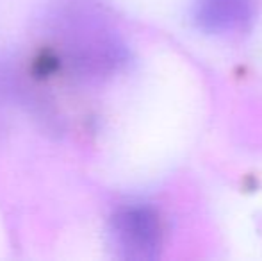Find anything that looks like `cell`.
<instances>
[{
	"mask_svg": "<svg viewBox=\"0 0 262 261\" xmlns=\"http://www.w3.org/2000/svg\"><path fill=\"white\" fill-rule=\"evenodd\" d=\"M253 0H194L193 22L207 34H234L252 22Z\"/></svg>",
	"mask_w": 262,
	"mask_h": 261,
	"instance_id": "2",
	"label": "cell"
},
{
	"mask_svg": "<svg viewBox=\"0 0 262 261\" xmlns=\"http://www.w3.org/2000/svg\"><path fill=\"white\" fill-rule=\"evenodd\" d=\"M114 245L125 259L146 261L157 258L161 249V226L154 209L130 204L118 209L111 220Z\"/></svg>",
	"mask_w": 262,
	"mask_h": 261,
	"instance_id": "1",
	"label": "cell"
}]
</instances>
